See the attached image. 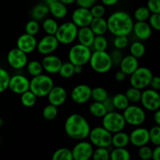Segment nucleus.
I'll return each mask as SVG.
<instances>
[{"label":"nucleus","mask_w":160,"mask_h":160,"mask_svg":"<svg viewBox=\"0 0 160 160\" xmlns=\"http://www.w3.org/2000/svg\"><path fill=\"white\" fill-rule=\"evenodd\" d=\"M64 130L70 138L81 141L88 138L91 127L84 117L80 114L73 113L66 120Z\"/></svg>","instance_id":"obj_2"},{"label":"nucleus","mask_w":160,"mask_h":160,"mask_svg":"<svg viewBox=\"0 0 160 160\" xmlns=\"http://www.w3.org/2000/svg\"><path fill=\"white\" fill-rule=\"evenodd\" d=\"M102 123L103 128L112 134L123 131L126 126V122L123 114L116 112L115 110L106 112V115L102 117Z\"/></svg>","instance_id":"obj_8"},{"label":"nucleus","mask_w":160,"mask_h":160,"mask_svg":"<svg viewBox=\"0 0 160 160\" xmlns=\"http://www.w3.org/2000/svg\"><path fill=\"white\" fill-rule=\"evenodd\" d=\"M59 1H60L61 2H62L63 4L67 6V5H71L73 3H74L76 2V0H59Z\"/></svg>","instance_id":"obj_61"},{"label":"nucleus","mask_w":160,"mask_h":160,"mask_svg":"<svg viewBox=\"0 0 160 160\" xmlns=\"http://www.w3.org/2000/svg\"><path fill=\"white\" fill-rule=\"evenodd\" d=\"M130 53L137 59L142 57L145 53V46L141 42H134L130 46Z\"/></svg>","instance_id":"obj_34"},{"label":"nucleus","mask_w":160,"mask_h":160,"mask_svg":"<svg viewBox=\"0 0 160 160\" xmlns=\"http://www.w3.org/2000/svg\"><path fill=\"white\" fill-rule=\"evenodd\" d=\"M119 66L120 70L128 76L131 75L139 67V62L136 57L131 55H128L122 58Z\"/></svg>","instance_id":"obj_23"},{"label":"nucleus","mask_w":160,"mask_h":160,"mask_svg":"<svg viewBox=\"0 0 160 160\" xmlns=\"http://www.w3.org/2000/svg\"><path fill=\"white\" fill-rule=\"evenodd\" d=\"M73 68H74V65L70 62H64V63H62V66H61L58 73L60 75L61 78H64V79H68L74 75Z\"/></svg>","instance_id":"obj_35"},{"label":"nucleus","mask_w":160,"mask_h":160,"mask_svg":"<svg viewBox=\"0 0 160 160\" xmlns=\"http://www.w3.org/2000/svg\"><path fill=\"white\" fill-rule=\"evenodd\" d=\"M89 112L92 114L93 117L97 118H102L106 113L107 112L104 105L101 102L94 101L92 104L89 106L88 108Z\"/></svg>","instance_id":"obj_29"},{"label":"nucleus","mask_w":160,"mask_h":160,"mask_svg":"<svg viewBox=\"0 0 160 160\" xmlns=\"http://www.w3.org/2000/svg\"><path fill=\"white\" fill-rule=\"evenodd\" d=\"M149 133V142H151L155 146L160 145V126L156 125L148 131Z\"/></svg>","instance_id":"obj_45"},{"label":"nucleus","mask_w":160,"mask_h":160,"mask_svg":"<svg viewBox=\"0 0 160 160\" xmlns=\"http://www.w3.org/2000/svg\"><path fill=\"white\" fill-rule=\"evenodd\" d=\"M73 70H74V74H81L83 71V67L82 66L75 65Z\"/></svg>","instance_id":"obj_60"},{"label":"nucleus","mask_w":160,"mask_h":160,"mask_svg":"<svg viewBox=\"0 0 160 160\" xmlns=\"http://www.w3.org/2000/svg\"><path fill=\"white\" fill-rule=\"evenodd\" d=\"M129 44V39L126 35H119L115 36L113 40V45L115 48L117 49H123L126 48Z\"/></svg>","instance_id":"obj_47"},{"label":"nucleus","mask_w":160,"mask_h":160,"mask_svg":"<svg viewBox=\"0 0 160 160\" xmlns=\"http://www.w3.org/2000/svg\"><path fill=\"white\" fill-rule=\"evenodd\" d=\"M54 86L53 80L47 74H41L33 77L30 81L29 90L32 92L38 98L47 96Z\"/></svg>","instance_id":"obj_3"},{"label":"nucleus","mask_w":160,"mask_h":160,"mask_svg":"<svg viewBox=\"0 0 160 160\" xmlns=\"http://www.w3.org/2000/svg\"><path fill=\"white\" fill-rule=\"evenodd\" d=\"M141 103L146 110L155 112L160 107V95L158 91L154 89H145L142 92Z\"/></svg>","instance_id":"obj_11"},{"label":"nucleus","mask_w":160,"mask_h":160,"mask_svg":"<svg viewBox=\"0 0 160 160\" xmlns=\"http://www.w3.org/2000/svg\"><path fill=\"white\" fill-rule=\"evenodd\" d=\"M10 75L6 70L0 67V93L4 92L8 89Z\"/></svg>","instance_id":"obj_43"},{"label":"nucleus","mask_w":160,"mask_h":160,"mask_svg":"<svg viewBox=\"0 0 160 160\" xmlns=\"http://www.w3.org/2000/svg\"><path fill=\"white\" fill-rule=\"evenodd\" d=\"M26 67L28 72L32 77L41 74V73H42V71H43L42 63L38 60H31L29 62H28Z\"/></svg>","instance_id":"obj_36"},{"label":"nucleus","mask_w":160,"mask_h":160,"mask_svg":"<svg viewBox=\"0 0 160 160\" xmlns=\"http://www.w3.org/2000/svg\"><path fill=\"white\" fill-rule=\"evenodd\" d=\"M37 43L38 41L35 36L25 33L19 36L17 38V48H18L26 54H29L36 49Z\"/></svg>","instance_id":"obj_19"},{"label":"nucleus","mask_w":160,"mask_h":160,"mask_svg":"<svg viewBox=\"0 0 160 160\" xmlns=\"http://www.w3.org/2000/svg\"><path fill=\"white\" fill-rule=\"evenodd\" d=\"M149 86L152 89L156 91H159L160 89V78L158 76H152L151 81H150Z\"/></svg>","instance_id":"obj_55"},{"label":"nucleus","mask_w":160,"mask_h":160,"mask_svg":"<svg viewBox=\"0 0 160 160\" xmlns=\"http://www.w3.org/2000/svg\"><path fill=\"white\" fill-rule=\"evenodd\" d=\"M93 145L88 142H78L71 150L73 159L74 160H88L92 159L93 154Z\"/></svg>","instance_id":"obj_13"},{"label":"nucleus","mask_w":160,"mask_h":160,"mask_svg":"<svg viewBox=\"0 0 160 160\" xmlns=\"http://www.w3.org/2000/svg\"><path fill=\"white\" fill-rule=\"evenodd\" d=\"M97 0H76L75 2L77 3L79 7L87 8V9H90L93 5L96 3Z\"/></svg>","instance_id":"obj_53"},{"label":"nucleus","mask_w":160,"mask_h":160,"mask_svg":"<svg viewBox=\"0 0 160 160\" xmlns=\"http://www.w3.org/2000/svg\"><path fill=\"white\" fill-rule=\"evenodd\" d=\"M127 98L128 99L129 102L136 103L140 102L141 95H142V90L138 89L136 88L131 87L127 90L125 93Z\"/></svg>","instance_id":"obj_40"},{"label":"nucleus","mask_w":160,"mask_h":160,"mask_svg":"<svg viewBox=\"0 0 160 160\" xmlns=\"http://www.w3.org/2000/svg\"><path fill=\"white\" fill-rule=\"evenodd\" d=\"M109 159L112 160H129L131 153L125 148H115L109 153Z\"/></svg>","instance_id":"obj_30"},{"label":"nucleus","mask_w":160,"mask_h":160,"mask_svg":"<svg viewBox=\"0 0 160 160\" xmlns=\"http://www.w3.org/2000/svg\"><path fill=\"white\" fill-rule=\"evenodd\" d=\"M3 123H4V121H3V120H2V117H0V128L2 126Z\"/></svg>","instance_id":"obj_63"},{"label":"nucleus","mask_w":160,"mask_h":160,"mask_svg":"<svg viewBox=\"0 0 160 160\" xmlns=\"http://www.w3.org/2000/svg\"><path fill=\"white\" fill-rule=\"evenodd\" d=\"M147 8L151 13H160V0H148Z\"/></svg>","instance_id":"obj_51"},{"label":"nucleus","mask_w":160,"mask_h":160,"mask_svg":"<svg viewBox=\"0 0 160 160\" xmlns=\"http://www.w3.org/2000/svg\"><path fill=\"white\" fill-rule=\"evenodd\" d=\"M30 81L22 74H16L10 77L8 88L14 94L21 95L23 92L29 90Z\"/></svg>","instance_id":"obj_15"},{"label":"nucleus","mask_w":160,"mask_h":160,"mask_svg":"<svg viewBox=\"0 0 160 160\" xmlns=\"http://www.w3.org/2000/svg\"><path fill=\"white\" fill-rule=\"evenodd\" d=\"M88 62L92 70L98 73H107L112 67L110 55L106 50L92 52Z\"/></svg>","instance_id":"obj_4"},{"label":"nucleus","mask_w":160,"mask_h":160,"mask_svg":"<svg viewBox=\"0 0 160 160\" xmlns=\"http://www.w3.org/2000/svg\"><path fill=\"white\" fill-rule=\"evenodd\" d=\"M42 68L49 74H56L59 73V70L62 66V60L60 58L55 55L49 54L45 56L42 61Z\"/></svg>","instance_id":"obj_20"},{"label":"nucleus","mask_w":160,"mask_h":160,"mask_svg":"<svg viewBox=\"0 0 160 160\" xmlns=\"http://www.w3.org/2000/svg\"><path fill=\"white\" fill-rule=\"evenodd\" d=\"M101 2L104 6H112L117 4L119 2V0H101Z\"/></svg>","instance_id":"obj_58"},{"label":"nucleus","mask_w":160,"mask_h":160,"mask_svg":"<svg viewBox=\"0 0 160 160\" xmlns=\"http://www.w3.org/2000/svg\"><path fill=\"white\" fill-rule=\"evenodd\" d=\"M39 30H40V25H39L38 20H31L26 23L25 26V32L31 35H34L38 33Z\"/></svg>","instance_id":"obj_46"},{"label":"nucleus","mask_w":160,"mask_h":160,"mask_svg":"<svg viewBox=\"0 0 160 160\" xmlns=\"http://www.w3.org/2000/svg\"><path fill=\"white\" fill-rule=\"evenodd\" d=\"M160 158V145H156L152 149V159L154 160H159Z\"/></svg>","instance_id":"obj_56"},{"label":"nucleus","mask_w":160,"mask_h":160,"mask_svg":"<svg viewBox=\"0 0 160 160\" xmlns=\"http://www.w3.org/2000/svg\"><path fill=\"white\" fill-rule=\"evenodd\" d=\"M55 1H57V0H45V4H46V5H48L49 3L52 2H55Z\"/></svg>","instance_id":"obj_62"},{"label":"nucleus","mask_w":160,"mask_h":160,"mask_svg":"<svg viewBox=\"0 0 160 160\" xmlns=\"http://www.w3.org/2000/svg\"><path fill=\"white\" fill-rule=\"evenodd\" d=\"M153 74L151 70L145 67H138L131 75L130 83L131 87L143 90L149 86Z\"/></svg>","instance_id":"obj_7"},{"label":"nucleus","mask_w":160,"mask_h":160,"mask_svg":"<svg viewBox=\"0 0 160 160\" xmlns=\"http://www.w3.org/2000/svg\"><path fill=\"white\" fill-rule=\"evenodd\" d=\"M109 96L108 92L104 88L96 87L92 89L91 93V98L95 102H103L107 97Z\"/></svg>","instance_id":"obj_38"},{"label":"nucleus","mask_w":160,"mask_h":160,"mask_svg":"<svg viewBox=\"0 0 160 160\" xmlns=\"http://www.w3.org/2000/svg\"><path fill=\"white\" fill-rule=\"evenodd\" d=\"M110 55L111 59H112V66L113 65H119L121 61L122 58L123 57V54H122V52L120 49H117L116 48L115 50L112 52V53Z\"/></svg>","instance_id":"obj_52"},{"label":"nucleus","mask_w":160,"mask_h":160,"mask_svg":"<svg viewBox=\"0 0 160 160\" xmlns=\"http://www.w3.org/2000/svg\"><path fill=\"white\" fill-rule=\"evenodd\" d=\"M130 143L129 134L123 131H118L112 134L111 145L115 148H125Z\"/></svg>","instance_id":"obj_27"},{"label":"nucleus","mask_w":160,"mask_h":160,"mask_svg":"<svg viewBox=\"0 0 160 160\" xmlns=\"http://www.w3.org/2000/svg\"><path fill=\"white\" fill-rule=\"evenodd\" d=\"M78 28L72 21H67L58 27L55 36L59 43L62 45L72 44L77 38Z\"/></svg>","instance_id":"obj_6"},{"label":"nucleus","mask_w":160,"mask_h":160,"mask_svg":"<svg viewBox=\"0 0 160 160\" xmlns=\"http://www.w3.org/2000/svg\"><path fill=\"white\" fill-rule=\"evenodd\" d=\"M112 99L115 109H118V110H123L130 105L129 101L127 98L125 94H117L113 97H112Z\"/></svg>","instance_id":"obj_31"},{"label":"nucleus","mask_w":160,"mask_h":160,"mask_svg":"<svg viewBox=\"0 0 160 160\" xmlns=\"http://www.w3.org/2000/svg\"><path fill=\"white\" fill-rule=\"evenodd\" d=\"M58 23L53 18H47L42 23V28L47 34L55 35L58 29Z\"/></svg>","instance_id":"obj_33"},{"label":"nucleus","mask_w":160,"mask_h":160,"mask_svg":"<svg viewBox=\"0 0 160 160\" xmlns=\"http://www.w3.org/2000/svg\"><path fill=\"white\" fill-rule=\"evenodd\" d=\"M102 102V104L104 105L107 112L115 110V107H114L113 102H112V99L111 97L108 96L107 98H106L104 101Z\"/></svg>","instance_id":"obj_54"},{"label":"nucleus","mask_w":160,"mask_h":160,"mask_svg":"<svg viewBox=\"0 0 160 160\" xmlns=\"http://www.w3.org/2000/svg\"><path fill=\"white\" fill-rule=\"evenodd\" d=\"M129 139L130 143L138 148L148 145V142H150L148 130L145 128H135L129 134Z\"/></svg>","instance_id":"obj_18"},{"label":"nucleus","mask_w":160,"mask_h":160,"mask_svg":"<svg viewBox=\"0 0 160 160\" xmlns=\"http://www.w3.org/2000/svg\"><path fill=\"white\" fill-rule=\"evenodd\" d=\"M7 62L12 68L20 70L26 67L28 56L18 48H12L7 54Z\"/></svg>","instance_id":"obj_14"},{"label":"nucleus","mask_w":160,"mask_h":160,"mask_svg":"<svg viewBox=\"0 0 160 160\" xmlns=\"http://www.w3.org/2000/svg\"><path fill=\"white\" fill-rule=\"evenodd\" d=\"M132 31L139 40H147L152 35V28L147 21H136Z\"/></svg>","instance_id":"obj_22"},{"label":"nucleus","mask_w":160,"mask_h":160,"mask_svg":"<svg viewBox=\"0 0 160 160\" xmlns=\"http://www.w3.org/2000/svg\"><path fill=\"white\" fill-rule=\"evenodd\" d=\"M127 75L123 73L121 70H118L117 73H115V79L117 81H119V82H121V81H123L125 79H126Z\"/></svg>","instance_id":"obj_57"},{"label":"nucleus","mask_w":160,"mask_h":160,"mask_svg":"<svg viewBox=\"0 0 160 160\" xmlns=\"http://www.w3.org/2000/svg\"><path fill=\"white\" fill-rule=\"evenodd\" d=\"M152 149L151 148V147L145 145L139 147L138 155L141 159L149 160L152 159Z\"/></svg>","instance_id":"obj_49"},{"label":"nucleus","mask_w":160,"mask_h":160,"mask_svg":"<svg viewBox=\"0 0 160 160\" xmlns=\"http://www.w3.org/2000/svg\"><path fill=\"white\" fill-rule=\"evenodd\" d=\"M71 19L72 22L79 28L89 26L93 17L90 9L78 6V8H77L72 13Z\"/></svg>","instance_id":"obj_16"},{"label":"nucleus","mask_w":160,"mask_h":160,"mask_svg":"<svg viewBox=\"0 0 160 160\" xmlns=\"http://www.w3.org/2000/svg\"><path fill=\"white\" fill-rule=\"evenodd\" d=\"M123 117L126 123L131 126L139 127L143 124L146 119V114L142 107L136 105H129L123 109Z\"/></svg>","instance_id":"obj_10"},{"label":"nucleus","mask_w":160,"mask_h":160,"mask_svg":"<svg viewBox=\"0 0 160 160\" xmlns=\"http://www.w3.org/2000/svg\"><path fill=\"white\" fill-rule=\"evenodd\" d=\"M89 28L92 29L95 35H104L108 31L107 22L103 17L92 19L89 24Z\"/></svg>","instance_id":"obj_26"},{"label":"nucleus","mask_w":160,"mask_h":160,"mask_svg":"<svg viewBox=\"0 0 160 160\" xmlns=\"http://www.w3.org/2000/svg\"><path fill=\"white\" fill-rule=\"evenodd\" d=\"M95 51H105L108 47V41L104 35H95L92 45Z\"/></svg>","instance_id":"obj_39"},{"label":"nucleus","mask_w":160,"mask_h":160,"mask_svg":"<svg viewBox=\"0 0 160 160\" xmlns=\"http://www.w3.org/2000/svg\"><path fill=\"white\" fill-rule=\"evenodd\" d=\"M58 115V109L57 106H55L53 105L49 104L47 105L42 111V116L44 118L47 120H52L57 117Z\"/></svg>","instance_id":"obj_42"},{"label":"nucleus","mask_w":160,"mask_h":160,"mask_svg":"<svg viewBox=\"0 0 160 160\" xmlns=\"http://www.w3.org/2000/svg\"><path fill=\"white\" fill-rule=\"evenodd\" d=\"M108 31L114 36H128L132 32L134 20L129 13L123 10L112 12L108 19Z\"/></svg>","instance_id":"obj_1"},{"label":"nucleus","mask_w":160,"mask_h":160,"mask_svg":"<svg viewBox=\"0 0 160 160\" xmlns=\"http://www.w3.org/2000/svg\"><path fill=\"white\" fill-rule=\"evenodd\" d=\"M150 14H151V12L147 8V6H141L136 9L134 17L137 21H147Z\"/></svg>","instance_id":"obj_41"},{"label":"nucleus","mask_w":160,"mask_h":160,"mask_svg":"<svg viewBox=\"0 0 160 160\" xmlns=\"http://www.w3.org/2000/svg\"><path fill=\"white\" fill-rule=\"evenodd\" d=\"M90 12L93 18H97V17H103L105 13H106V8L102 4H96L92 6L90 8Z\"/></svg>","instance_id":"obj_48"},{"label":"nucleus","mask_w":160,"mask_h":160,"mask_svg":"<svg viewBox=\"0 0 160 160\" xmlns=\"http://www.w3.org/2000/svg\"><path fill=\"white\" fill-rule=\"evenodd\" d=\"M148 24L156 31L160 30V13H151L148 17Z\"/></svg>","instance_id":"obj_50"},{"label":"nucleus","mask_w":160,"mask_h":160,"mask_svg":"<svg viewBox=\"0 0 160 160\" xmlns=\"http://www.w3.org/2000/svg\"><path fill=\"white\" fill-rule=\"evenodd\" d=\"M92 88L87 84H78L70 94V98L77 104H84L91 99Z\"/></svg>","instance_id":"obj_17"},{"label":"nucleus","mask_w":160,"mask_h":160,"mask_svg":"<svg viewBox=\"0 0 160 160\" xmlns=\"http://www.w3.org/2000/svg\"><path fill=\"white\" fill-rule=\"evenodd\" d=\"M52 160H72L71 150L67 148H61L56 150L52 156Z\"/></svg>","instance_id":"obj_37"},{"label":"nucleus","mask_w":160,"mask_h":160,"mask_svg":"<svg viewBox=\"0 0 160 160\" xmlns=\"http://www.w3.org/2000/svg\"><path fill=\"white\" fill-rule=\"evenodd\" d=\"M95 37V34L92 31V29L89 28V26L79 28V29H78L77 38L78 39V42L80 44H82L85 46L91 48Z\"/></svg>","instance_id":"obj_24"},{"label":"nucleus","mask_w":160,"mask_h":160,"mask_svg":"<svg viewBox=\"0 0 160 160\" xmlns=\"http://www.w3.org/2000/svg\"><path fill=\"white\" fill-rule=\"evenodd\" d=\"M92 55V50L90 47L85 46L82 44H76L73 45L69 50L68 59L69 62L73 65L84 66L88 63Z\"/></svg>","instance_id":"obj_5"},{"label":"nucleus","mask_w":160,"mask_h":160,"mask_svg":"<svg viewBox=\"0 0 160 160\" xmlns=\"http://www.w3.org/2000/svg\"><path fill=\"white\" fill-rule=\"evenodd\" d=\"M0 143H1V136H0Z\"/></svg>","instance_id":"obj_64"},{"label":"nucleus","mask_w":160,"mask_h":160,"mask_svg":"<svg viewBox=\"0 0 160 160\" xmlns=\"http://www.w3.org/2000/svg\"><path fill=\"white\" fill-rule=\"evenodd\" d=\"M59 44L56 36L47 34L41 38L39 42H38L36 49L40 54L46 56L54 52L57 49Z\"/></svg>","instance_id":"obj_12"},{"label":"nucleus","mask_w":160,"mask_h":160,"mask_svg":"<svg viewBox=\"0 0 160 160\" xmlns=\"http://www.w3.org/2000/svg\"><path fill=\"white\" fill-rule=\"evenodd\" d=\"M49 104L55 106H60L65 103L67 98V93L65 88L61 86H53L47 95Z\"/></svg>","instance_id":"obj_21"},{"label":"nucleus","mask_w":160,"mask_h":160,"mask_svg":"<svg viewBox=\"0 0 160 160\" xmlns=\"http://www.w3.org/2000/svg\"><path fill=\"white\" fill-rule=\"evenodd\" d=\"M92 158L94 160H108L109 159V152L107 148L98 147L93 151Z\"/></svg>","instance_id":"obj_44"},{"label":"nucleus","mask_w":160,"mask_h":160,"mask_svg":"<svg viewBox=\"0 0 160 160\" xmlns=\"http://www.w3.org/2000/svg\"><path fill=\"white\" fill-rule=\"evenodd\" d=\"M154 121L156 122V125H159L160 126V111L159 109L155 111V113H154Z\"/></svg>","instance_id":"obj_59"},{"label":"nucleus","mask_w":160,"mask_h":160,"mask_svg":"<svg viewBox=\"0 0 160 160\" xmlns=\"http://www.w3.org/2000/svg\"><path fill=\"white\" fill-rule=\"evenodd\" d=\"M112 133L105 129L102 126L91 129L88 138L91 144L95 147L108 148L112 142Z\"/></svg>","instance_id":"obj_9"},{"label":"nucleus","mask_w":160,"mask_h":160,"mask_svg":"<svg viewBox=\"0 0 160 160\" xmlns=\"http://www.w3.org/2000/svg\"><path fill=\"white\" fill-rule=\"evenodd\" d=\"M49 13L48 5L46 4H37L31 9V17L33 20H42L46 17Z\"/></svg>","instance_id":"obj_28"},{"label":"nucleus","mask_w":160,"mask_h":160,"mask_svg":"<svg viewBox=\"0 0 160 160\" xmlns=\"http://www.w3.org/2000/svg\"><path fill=\"white\" fill-rule=\"evenodd\" d=\"M48 7L50 13L56 19H63L64 17H67L68 12L67 5L63 4L59 0L49 3Z\"/></svg>","instance_id":"obj_25"},{"label":"nucleus","mask_w":160,"mask_h":160,"mask_svg":"<svg viewBox=\"0 0 160 160\" xmlns=\"http://www.w3.org/2000/svg\"><path fill=\"white\" fill-rule=\"evenodd\" d=\"M20 95H21L20 96L21 104L23 106H25V107H32V106L35 105L36 102H37L38 97L30 90H28L27 92H23Z\"/></svg>","instance_id":"obj_32"}]
</instances>
